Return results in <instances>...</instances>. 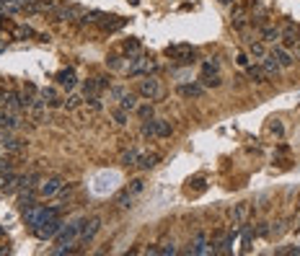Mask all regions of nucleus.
<instances>
[{
	"mask_svg": "<svg viewBox=\"0 0 300 256\" xmlns=\"http://www.w3.org/2000/svg\"><path fill=\"white\" fill-rule=\"evenodd\" d=\"M298 28H292V26H288V28H282V47L284 50H295V44H298Z\"/></svg>",
	"mask_w": 300,
	"mask_h": 256,
	"instance_id": "nucleus-15",
	"label": "nucleus"
},
{
	"mask_svg": "<svg viewBox=\"0 0 300 256\" xmlns=\"http://www.w3.org/2000/svg\"><path fill=\"white\" fill-rule=\"evenodd\" d=\"M75 83H78V78H75V70H60L57 72V86H62V88H68V91H72L75 88Z\"/></svg>",
	"mask_w": 300,
	"mask_h": 256,
	"instance_id": "nucleus-13",
	"label": "nucleus"
},
{
	"mask_svg": "<svg viewBox=\"0 0 300 256\" xmlns=\"http://www.w3.org/2000/svg\"><path fill=\"white\" fill-rule=\"evenodd\" d=\"M122 52H124V54H130V57H134V54L140 52V39H134V36L124 39V44H122Z\"/></svg>",
	"mask_w": 300,
	"mask_h": 256,
	"instance_id": "nucleus-28",
	"label": "nucleus"
},
{
	"mask_svg": "<svg viewBox=\"0 0 300 256\" xmlns=\"http://www.w3.org/2000/svg\"><path fill=\"white\" fill-rule=\"evenodd\" d=\"M178 94L184 98H202L204 96V86L202 83H182L178 86Z\"/></svg>",
	"mask_w": 300,
	"mask_h": 256,
	"instance_id": "nucleus-9",
	"label": "nucleus"
},
{
	"mask_svg": "<svg viewBox=\"0 0 300 256\" xmlns=\"http://www.w3.org/2000/svg\"><path fill=\"white\" fill-rule=\"evenodd\" d=\"M119 109H124V112H134L138 109V98H134V94H122L119 96Z\"/></svg>",
	"mask_w": 300,
	"mask_h": 256,
	"instance_id": "nucleus-22",
	"label": "nucleus"
},
{
	"mask_svg": "<svg viewBox=\"0 0 300 256\" xmlns=\"http://www.w3.org/2000/svg\"><path fill=\"white\" fill-rule=\"evenodd\" d=\"M238 65H244V68H248V54H238Z\"/></svg>",
	"mask_w": 300,
	"mask_h": 256,
	"instance_id": "nucleus-46",
	"label": "nucleus"
},
{
	"mask_svg": "<svg viewBox=\"0 0 300 256\" xmlns=\"http://www.w3.org/2000/svg\"><path fill=\"white\" fill-rule=\"evenodd\" d=\"M52 13H54V18H57V21H75L78 16H83V8H78V6H68V8H54Z\"/></svg>",
	"mask_w": 300,
	"mask_h": 256,
	"instance_id": "nucleus-8",
	"label": "nucleus"
},
{
	"mask_svg": "<svg viewBox=\"0 0 300 256\" xmlns=\"http://www.w3.org/2000/svg\"><path fill=\"white\" fill-rule=\"evenodd\" d=\"M295 54H298V60H300V39H298V44H295Z\"/></svg>",
	"mask_w": 300,
	"mask_h": 256,
	"instance_id": "nucleus-49",
	"label": "nucleus"
},
{
	"mask_svg": "<svg viewBox=\"0 0 300 256\" xmlns=\"http://www.w3.org/2000/svg\"><path fill=\"white\" fill-rule=\"evenodd\" d=\"M202 75H218V60H207L202 65Z\"/></svg>",
	"mask_w": 300,
	"mask_h": 256,
	"instance_id": "nucleus-38",
	"label": "nucleus"
},
{
	"mask_svg": "<svg viewBox=\"0 0 300 256\" xmlns=\"http://www.w3.org/2000/svg\"><path fill=\"white\" fill-rule=\"evenodd\" d=\"M156 127H158V138H171L174 127L166 122V119H156Z\"/></svg>",
	"mask_w": 300,
	"mask_h": 256,
	"instance_id": "nucleus-33",
	"label": "nucleus"
},
{
	"mask_svg": "<svg viewBox=\"0 0 300 256\" xmlns=\"http://www.w3.org/2000/svg\"><path fill=\"white\" fill-rule=\"evenodd\" d=\"M24 218H26V225H32V228H36V225L44 220V207H32V210H26L24 212Z\"/></svg>",
	"mask_w": 300,
	"mask_h": 256,
	"instance_id": "nucleus-18",
	"label": "nucleus"
},
{
	"mask_svg": "<svg viewBox=\"0 0 300 256\" xmlns=\"http://www.w3.org/2000/svg\"><path fill=\"white\" fill-rule=\"evenodd\" d=\"M166 54L176 65H192L197 60V52L192 50V44H171V47H166Z\"/></svg>",
	"mask_w": 300,
	"mask_h": 256,
	"instance_id": "nucleus-2",
	"label": "nucleus"
},
{
	"mask_svg": "<svg viewBox=\"0 0 300 256\" xmlns=\"http://www.w3.org/2000/svg\"><path fill=\"white\" fill-rule=\"evenodd\" d=\"M138 91H140V96L148 98V101H160V98H163V86H160V80L150 78V75H142Z\"/></svg>",
	"mask_w": 300,
	"mask_h": 256,
	"instance_id": "nucleus-4",
	"label": "nucleus"
},
{
	"mask_svg": "<svg viewBox=\"0 0 300 256\" xmlns=\"http://www.w3.org/2000/svg\"><path fill=\"white\" fill-rule=\"evenodd\" d=\"M272 132H277V134H282V124H280V122H274V124H272Z\"/></svg>",
	"mask_w": 300,
	"mask_h": 256,
	"instance_id": "nucleus-47",
	"label": "nucleus"
},
{
	"mask_svg": "<svg viewBox=\"0 0 300 256\" xmlns=\"http://www.w3.org/2000/svg\"><path fill=\"white\" fill-rule=\"evenodd\" d=\"M112 116H114V122H116L119 127H124V124H127V119H130V112H124V109H114Z\"/></svg>",
	"mask_w": 300,
	"mask_h": 256,
	"instance_id": "nucleus-36",
	"label": "nucleus"
},
{
	"mask_svg": "<svg viewBox=\"0 0 300 256\" xmlns=\"http://www.w3.org/2000/svg\"><path fill=\"white\" fill-rule=\"evenodd\" d=\"M36 197H39V194H36L34 189H24V192L18 194V207H21V212L36 207Z\"/></svg>",
	"mask_w": 300,
	"mask_h": 256,
	"instance_id": "nucleus-12",
	"label": "nucleus"
},
{
	"mask_svg": "<svg viewBox=\"0 0 300 256\" xmlns=\"http://www.w3.org/2000/svg\"><path fill=\"white\" fill-rule=\"evenodd\" d=\"M127 24V18H122V16H104L101 18V28L104 32H116V28H122Z\"/></svg>",
	"mask_w": 300,
	"mask_h": 256,
	"instance_id": "nucleus-17",
	"label": "nucleus"
},
{
	"mask_svg": "<svg viewBox=\"0 0 300 256\" xmlns=\"http://www.w3.org/2000/svg\"><path fill=\"white\" fill-rule=\"evenodd\" d=\"M254 236H256V230H251V228H246V230H244V240H241V251H244V254H248V251H251Z\"/></svg>",
	"mask_w": 300,
	"mask_h": 256,
	"instance_id": "nucleus-32",
	"label": "nucleus"
},
{
	"mask_svg": "<svg viewBox=\"0 0 300 256\" xmlns=\"http://www.w3.org/2000/svg\"><path fill=\"white\" fill-rule=\"evenodd\" d=\"M230 18H233V26H236V28H244V26H246V8H244V6H233Z\"/></svg>",
	"mask_w": 300,
	"mask_h": 256,
	"instance_id": "nucleus-23",
	"label": "nucleus"
},
{
	"mask_svg": "<svg viewBox=\"0 0 300 256\" xmlns=\"http://www.w3.org/2000/svg\"><path fill=\"white\" fill-rule=\"evenodd\" d=\"M132 202H134V197H132L127 189H122V192L116 194V204H119V207H124V210H127V207H132Z\"/></svg>",
	"mask_w": 300,
	"mask_h": 256,
	"instance_id": "nucleus-31",
	"label": "nucleus"
},
{
	"mask_svg": "<svg viewBox=\"0 0 300 256\" xmlns=\"http://www.w3.org/2000/svg\"><path fill=\"white\" fill-rule=\"evenodd\" d=\"M202 86H204V88H218V86H220V78H218V75H202Z\"/></svg>",
	"mask_w": 300,
	"mask_h": 256,
	"instance_id": "nucleus-39",
	"label": "nucleus"
},
{
	"mask_svg": "<svg viewBox=\"0 0 300 256\" xmlns=\"http://www.w3.org/2000/svg\"><path fill=\"white\" fill-rule=\"evenodd\" d=\"M189 254H194V256L210 254V246H207V236H204V233H197V236H194V240H192V248H189Z\"/></svg>",
	"mask_w": 300,
	"mask_h": 256,
	"instance_id": "nucleus-14",
	"label": "nucleus"
},
{
	"mask_svg": "<svg viewBox=\"0 0 300 256\" xmlns=\"http://www.w3.org/2000/svg\"><path fill=\"white\" fill-rule=\"evenodd\" d=\"M194 189V194H202L204 192V178H194V182H189V192Z\"/></svg>",
	"mask_w": 300,
	"mask_h": 256,
	"instance_id": "nucleus-41",
	"label": "nucleus"
},
{
	"mask_svg": "<svg viewBox=\"0 0 300 256\" xmlns=\"http://www.w3.org/2000/svg\"><path fill=\"white\" fill-rule=\"evenodd\" d=\"M280 39H282V28H277V26H266V28H262V42L280 44Z\"/></svg>",
	"mask_w": 300,
	"mask_h": 256,
	"instance_id": "nucleus-19",
	"label": "nucleus"
},
{
	"mask_svg": "<svg viewBox=\"0 0 300 256\" xmlns=\"http://www.w3.org/2000/svg\"><path fill=\"white\" fill-rule=\"evenodd\" d=\"M295 230H300V220H298V222H295Z\"/></svg>",
	"mask_w": 300,
	"mask_h": 256,
	"instance_id": "nucleus-52",
	"label": "nucleus"
},
{
	"mask_svg": "<svg viewBox=\"0 0 300 256\" xmlns=\"http://www.w3.org/2000/svg\"><path fill=\"white\" fill-rule=\"evenodd\" d=\"M119 160H122L124 166H138V160H140V150H138V148H127Z\"/></svg>",
	"mask_w": 300,
	"mask_h": 256,
	"instance_id": "nucleus-25",
	"label": "nucleus"
},
{
	"mask_svg": "<svg viewBox=\"0 0 300 256\" xmlns=\"http://www.w3.org/2000/svg\"><path fill=\"white\" fill-rule=\"evenodd\" d=\"M101 230V218H91L83 222V230H80V244H91V240L96 238V233Z\"/></svg>",
	"mask_w": 300,
	"mask_h": 256,
	"instance_id": "nucleus-6",
	"label": "nucleus"
},
{
	"mask_svg": "<svg viewBox=\"0 0 300 256\" xmlns=\"http://www.w3.org/2000/svg\"><path fill=\"white\" fill-rule=\"evenodd\" d=\"M158 160H160L158 153H145V156H140L138 166H140L142 171H150V168H156V166H158Z\"/></svg>",
	"mask_w": 300,
	"mask_h": 256,
	"instance_id": "nucleus-20",
	"label": "nucleus"
},
{
	"mask_svg": "<svg viewBox=\"0 0 300 256\" xmlns=\"http://www.w3.org/2000/svg\"><path fill=\"white\" fill-rule=\"evenodd\" d=\"M83 94H70L65 101H62V109H68V112H75V109H78L80 106V104H83Z\"/></svg>",
	"mask_w": 300,
	"mask_h": 256,
	"instance_id": "nucleus-26",
	"label": "nucleus"
},
{
	"mask_svg": "<svg viewBox=\"0 0 300 256\" xmlns=\"http://www.w3.org/2000/svg\"><path fill=\"white\" fill-rule=\"evenodd\" d=\"M248 78H251L254 83H266V80H269L266 72L262 70V65H248Z\"/></svg>",
	"mask_w": 300,
	"mask_h": 256,
	"instance_id": "nucleus-27",
	"label": "nucleus"
},
{
	"mask_svg": "<svg viewBox=\"0 0 300 256\" xmlns=\"http://www.w3.org/2000/svg\"><path fill=\"white\" fill-rule=\"evenodd\" d=\"M62 218H47V220H42L36 228H34V236L42 238V240H52L60 230H62Z\"/></svg>",
	"mask_w": 300,
	"mask_h": 256,
	"instance_id": "nucleus-3",
	"label": "nucleus"
},
{
	"mask_svg": "<svg viewBox=\"0 0 300 256\" xmlns=\"http://www.w3.org/2000/svg\"><path fill=\"white\" fill-rule=\"evenodd\" d=\"M88 106L98 112V109H101V98H98V96H88Z\"/></svg>",
	"mask_w": 300,
	"mask_h": 256,
	"instance_id": "nucleus-43",
	"label": "nucleus"
},
{
	"mask_svg": "<svg viewBox=\"0 0 300 256\" xmlns=\"http://www.w3.org/2000/svg\"><path fill=\"white\" fill-rule=\"evenodd\" d=\"M106 62H109V68H112V70H119V68H122V62H119V57H116V54H112V57L106 60Z\"/></svg>",
	"mask_w": 300,
	"mask_h": 256,
	"instance_id": "nucleus-44",
	"label": "nucleus"
},
{
	"mask_svg": "<svg viewBox=\"0 0 300 256\" xmlns=\"http://www.w3.org/2000/svg\"><path fill=\"white\" fill-rule=\"evenodd\" d=\"M28 112H32V116L36 119V122H42V116H44V112H47V101H44L42 96L32 98V104H28Z\"/></svg>",
	"mask_w": 300,
	"mask_h": 256,
	"instance_id": "nucleus-16",
	"label": "nucleus"
},
{
	"mask_svg": "<svg viewBox=\"0 0 300 256\" xmlns=\"http://www.w3.org/2000/svg\"><path fill=\"white\" fill-rule=\"evenodd\" d=\"M218 3H222V6H233L236 0H218Z\"/></svg>",
	"mask_w": 300,
	"mask_h": 256,
	"instance_id": "nucleus-48",
	"label": "nucleus"
},
{
	"mask_svg": "<svg viewBox=\"0 0 300 256\" xmlns=\"http://www.w3.org/2000/svg\"><path fill=\"white\" fill-rule=\"evenodd\" d=\"M145 189V182H142V178H132V182H130V186H127V192L132 194V197H138V194Z\"/></svg>",
	"mask_w": 300,
	"mask_h": 256,
	"instance_id": "nucleus-35",
	"label": "nucleus"
},
{
	"mask_svg": "<svg viewBox=\"0 0 300 256\" xmlns=\"http://www.w3.org/2000/svg\"><path fill=\"white\" fill-rule=\"evenodd\" d=\"M39 96L47 101V106H62V101L57 98V91H54V88H42Z\"/></svg>",
	"mask_w": 300,
	"mask_h": 256,
	"instance_id": "nucleus-24",
	"label": "nucleus"
},
{
	"mask_svg": "<svg viewBox=\"0 0 300 256\" xmlns=\"http://www.w3.org/2000/svg\"><path fill=\"white\" fill-rule=\"evenodd\" d=\"M248 212H251V204H248V202H238V204L230 210V218H233V222L238 225V228H241V225L248 220Z\"/></svg>",
	"mask_w": 300,
	"mask_h": 256,
	"instance_id": "nucleus-10",
	"label": "nucleus"
},
{
	"mask_svg": "<svg viewBox=\"0 0 300 256\" xmlns=\"http://www.w3.org/2000/svg\"><path fill=\"white\" fill-rule=\"evenodd\" d=\"M158 254H176V246H174V244H163V246L158 248Z\"/></svg>",
	"mask_w": 300,
	"mask_h": 256,
	"instance_id": "nucleus-45",
	"label": "nucleus"
},
{
	"mask_svg": "<svg viewBox=\"0 0 300 256\" xmlns=\"http://www.w3.org/2000/svg\"><path fill=\"white\" fill-rule=\"evenodd\" d=\"M8 171H13V160H10V156H0V174H8Z\"/></svg>",
	"mask_w": 300,
	"mask_h": 256,
	"instance_id": "nucleus-40",
	"label": "nucleus"
},
{
	"mask_svg": "<svg viewBox=\"0 0 300 256\" xmlns=\"http://www.w3.org/2000/svg\"><path fill=\"white\" fill-rule=\"evenodd\" d=\"M62 184L65 182H60V178H42V184L36 186V194H39V197L42 200H52V197H57V194H60V189H62Z\"/></svg>",
	"mask_w": 300,
	"mask_h": 256,
	"instance_id": "nucleus-5",
	"label": "nucleus"
},
{
	"mask_svg": "<svg viewBox=\"0 0 300 256\" xmlns=\"http://www.w3.org/2000/svg\"><path fill=\"white\" fill-rule=\"evenodd\" d=\"M0 254H8V246H0Z\"/></svg>",
	"mask_w": 300,
	"mask_h": 256,
	"instance_id": "nucleus-50",
	"label": "nucleus"
},
{
	"mask_svg": "<svg viewBox=\"0 0 300 256\" xmlns=\"http://www.w3.org/2000/svg\"><path fill=\"white\" fill-rule=\"evenodd\" d=\"M6 236V228H3V225H0V238H3Z\"/></svg>",
	"mask_w": 300,
	"mask_h": 256,
	"instance_id": "nucleus-51",
	"label": "nucleus"
},
{
	"mask_svg": "<svg viewBox=\"0 0 300 256\" xmlns=\"http://www.w3.org/2000/svg\"><path fill=\"white\" fill-rule=\"evenodd\" d=\"M156 70H158V65L153 62V57H148L145 52H138L134 57H130L127 75H132V78H142V75H150Z\"/></svg>",
	"mask_w": 300,
	"mask_h": 256,
	"instance_id": "nucleus-1",
	"label": "nucleus"
},
{
	"mask_svg": "<svg viewBox=\"0 0 300 256\" xmlns=\"http://www.w3.org/2000/svg\"><path fill=\"white\" fill-rule=\"evenodd\" d=\"M13 36H16V39H26V36H39V34L34 32L32 26H16V28H13Z\"/></svg>",
	"mask_w": 300,
	"mask_h": 256,
	"instance_id": "nucleus-34",
	"label": "nucleus"
},
{
	"mask_svg": "<svg viewBox=\"0 0 300 256\" xmlns=\"http://www.w3.org/2000/svg\"><path fill=\"white\" fill-rule=\"evenodd\" d=\"M269 54H272V57L277 60V62H280V68H292V65H295V57H292V52H290V50H284L282 44H274V47H272V52H269Z\"/></svg>",
	"mask_w": 300,
	"mask_h": 256,
	"instance_id": "nucleus-7",
	"label": "nucleus"
},
{
	"mask_svg": "<svg viewBox=\"0 0 300 256\" xmlns=\"http://www.w3.org/2000/svg\"><path fill=\"white\" fill-rule=\"evenodd\" d=\"M142 134H145V138H150V140L158 138V127H156V119H153V116L142 122Z\"/></svg>",
	"mask_w": 300,
	"mask_h": 256,
	"instance_id": "nucleus-30",
	"label": "nucleus"
},
{
	"mask_svg": "<svg viewBox=\"0 0 300 256\" xmlns=\"http://www.w3.org/2000/svg\"><path fill=\"white\" fill-rule=\"evenodd\" d=\"M248 57H254V60H262V57H266L264 44H262V42H248Z\"/></svg>",
	"mask_w": 300,
	"mask_h": 256,
	"instance_id": "nucleus-29",
	"label": "nucleus"
},
{
	"mask_svg": "<svg viewBox=\"0 0 300 256\" xmlns=\"http://www.w3.org/2000/svg\"><path fill=\"white\" fill-rule=\"evenodd\" d=\"M134 112H138L140 119H150V116H153V104H142V106L138 104V109H134Z\"/></svg>",
	"mask_w": 300,
	"mask_h": 256,
	"instance_id": "nucleus-37",
	"label": "nucleus"
},
{
	"mask_svg": "<svg viewBox=\"0 0 300 256\" xmlns=\"http://www.w3.org/2000/svg\"><path fill=\"white\" fill-rule=\"evenodd\" d=\"M0 145H3V150H6V153H21V150H24V142L18 140V138H10V134H8V138L3 140V142H0Z\"/></svg>",
	"mask_w": 300,
	"mask_h": 256,
	"instance_id": "nucleus-21",
	"label": "nucleus"
},
{
	"mask_svg": "<svg viewBox=\"0 0 300 256\" xmlns=\"http://www.w3.org/2000/svg\"><path fill=\"white\" fill-rule=\"evenodd\" d=\"M259 65H262V70L266 72V78H269V80H272V78H277V75H280V70H282V68H280V62H277V60H274L272 54L262 57V60H259Z\"/></svg>",
	"mask_w": 300,
	"mask_h": 256,
	"instance_id": "nucleus-11",
	"label": "nucleus"
},
{
	"mask_svg": "<svg viewBox=\"0 0 300 256\" xmlns=\"http://www.w3.org/2000/svg\"><path fill=\"white\" fill-rule=\"evenodd\" d=\"M256 236H262V238H269V236H272V228H269V222H259Z\"/></svg>",
	"mask_w": 300,
	"mask_h": 256,
	"instance_id": "nucleus-42",
	"label": "nucleus"
}]
</instances>
